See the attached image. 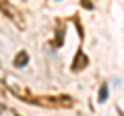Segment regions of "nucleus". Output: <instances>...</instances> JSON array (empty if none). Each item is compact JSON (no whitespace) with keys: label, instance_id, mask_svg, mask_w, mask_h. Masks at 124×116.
<instances>
[{"label":"nucleus","instance_id":"4","mask_svg":"<svg viewBox=\"0 0 124 116\" xmlns=\"http://www.w3.org/2000/svg\"><path fill=\"white\" fill-rule=\"evenodd\" d=\"M108 99V85H101V89H99V102H106Z\"/></svg>","mask_w":124,"mask_h":116},{"label":"nucleus","instance_id":"2","mask_svg":"<svg viewBox=\"0 0 124 116\" xmlns=\"http://www.w3.org/2000/svg\"><path fill=\"white\" fill-rule=\"evenodd\" d=\"M85 66H87V56L79 52L77 58H75V66H72V68H75V71H81V68H85Z\"/></svg>","mask_w":124,"mask_h":116},{"label":"nucleus","instance_id":"3","mask_svg":"<svg viewBox=\"0 0 124 116\" xmlns=\"http://www.w3.org/2000/svg\"><path fill=\"white\" fill-rule=\"evenodd\" d=\"M27 62H29V56H27V52H19L17 58H15V66H25Z\"/></svg>","mask_w":124,"mask_h":116},{"label":"nucleus","instance_id":"1","mask_svg":"<svg viewBox=\"0 0 124 116\" xmlns=\"http://www.w3.org/2000/svg\"><path fill=\"white\" fill-rule=\"evenodd\" d=\"M0 8H2V10H6V13H8V17L13 19V21H17V23H19V27H23V19L19 17V10H15L13 6L8 4V2H2V4H0Z\"/></svg>","mask_w":124,"mask_h":116}]
</instances>
